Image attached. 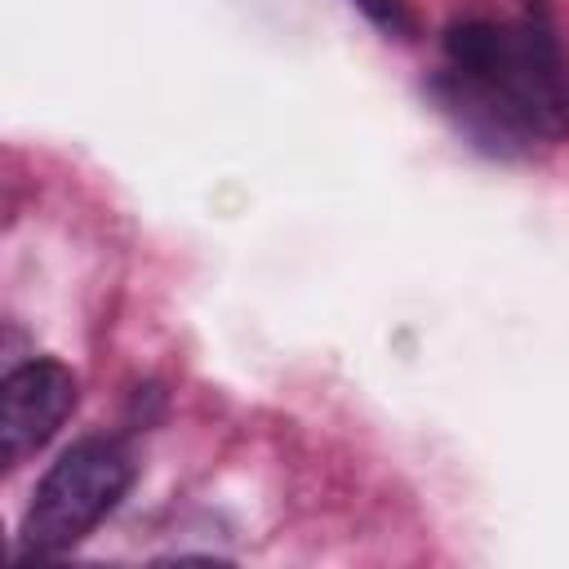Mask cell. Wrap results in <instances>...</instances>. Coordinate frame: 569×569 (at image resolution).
<instances>
[{
  "mask_svg": "<svg viewBox=\"0 0 569 569\" xmlns=\"http://www.w3.org/2000/svg\"><path fill=\"white\" fill-rule=\"evenodd\" d=\"M436 89L471 133L569 142V53L538 4L525 18H458L445 31Z\"/></svg>",
  "mask_w": 569,
  "mask_h": 569,
  "instance_id": "1",
  "label": "cell"
},
{
  "mask_svg": "<svg viewBox=\"0 0 569 569\" xmlns=\"http://www.w3.org/2000/svg\"><path fill=\"white\" fill-rule=\"evenodd\" d=\"M133 476L138 462L116 436H84L62 449L31 493V507L18 529V556L44 560L71 551L120 507Z\"/></svg>",
  "mask_w": 569,
  "mask_h": 569,
  "instance_id": "2",
  "label": "cell"
},
{
  "mask_svg": "<svg viewBox=\"0 0 569 569\" xmlns=\"http://www.w3.org/2000/svg\"><path fill=\"white\" fill-rule=\"evenodd\" d=\"M80 400V378L49 356L22 360L0 382V458L18 467L27 453L44 449L53 431L71 418Z\"/></svg>",
  "mask_w": 569,
  "mask_h": 569,
  "instance_id": "3",
  "label": "cell"
},
{
  "mask_svg": "<svg viewBox=\"0 0 569 569\" xmlns=\"http://www.w3.org/2000/svg\"><path fill=\"white\" fill-rule=\"evenodd\" d=\"M360 9H365V18L369 22H378L387 36H413V9H409V0H356Z\"/></svg>",
  "mask_w": 569,
  "mask_h": 569,
  "instance_id": "4",
  "label": "cell"
}]
</instances>
